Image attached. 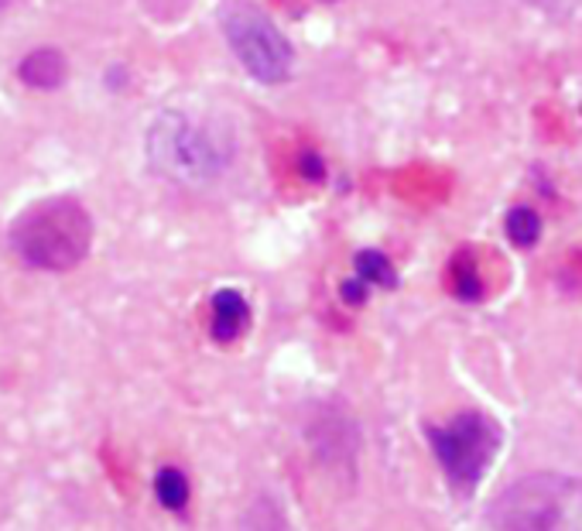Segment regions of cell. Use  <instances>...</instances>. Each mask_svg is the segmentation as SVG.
Wrapping results in <instances>:
<instances>
[{"instance_id":"cell-10","label":"cell","mask_w":582,"mask_h":531,"mask_svg":"<svg viewBox=\"0 0 582 531\" xmlns=\"http://www.w3.org/2000/svg\"><path fill=\"white\" fill-rule=\"evenodd\" d=\"M357 278H364L367 285H384V288L397 285L394 268H391V261L381 255V250H360V255H357Z\"/></svg>"},{"instance_id":"cell-1","label":"cell","mask_w":582,"mask_h":531,"mask_svg":"<svg viewBox=\"0 0 582 531\" xmlns=\"http://www.w3.org/2000/svg\"><path fill=\"white\" fill-rule=\"evenodd\" d=\"M11 250L35 271H72L93 247V216L75 196H48L21 210L11 223Z\"/></svg>"},{"instance_id":"cell-12","label":"cell","mask_w":582,"mask_h":531,"mask_svg":"<svg viewBox=\"0 0 582 531\" xmlns=\"http://www.w3.org/2000/svg\"><path fill=\"white\" fill-rule=\"evenodd\" d=\"M343 298L349 302V306H360V302L367 298V282H364V278H349V282H343Z\"/></svg>"},{"instance_id":"cell-11","label":"cell","mask_w":582,"mask_h":531,"mask_svg":"<svg viewBox=\"0 0 582 531\" xmlns=\"http://www.w3.org/2000/svg\"><path fill=\"white\" fill-rule=\"evenodd\" d=\"M452 288H455V295L466 298V302H476L479 295H484V282H479V271H476L470 255H455V261H452Z\"/></svg>"},{"instance_id":"cell-7","label":"cell","mask_w":582,"mask_h":531,"mask_svg":"<svg viewBox=\"0 0 582 531\" xmlns=\"http://www.w3.org/2000/svg\"><path fill=\"white\" fill-rule=\"evenodd\" d=\"M66 72H69V66L56 48H35V52H28L17 66L21 83L32 86V90H45V93L59 90L66 83Z\"/></svg>"},{"instance_id":"cell-2","label":"cell","mask_w":582,"mask_h":531,"mask_svg":"<svg viewBox=\"0 0 582 531\" xmlns=\"http://www.w3.org/2000/svg\"><path fill=\"white\" fill-rule=\"evenodd\" d=\"M494 531H582V480L569 473H527L490 508Z\"/></svg>"},{"instance_id":"cell-8","label":"cell","mask_w":582,"mask_h":531,"mask_svg":"<svg viewBox=\"0 0 582 531\" xmlns=\"http://www.w3.org/2000/svg\"><path fill=\"white\" fill-rule=\"evenodd\" d=\"M189 476L179 467H162L155 473V497L162 500V508L168 511H186L189 504Z\"/></svg>"},{"instance_id":"cell-4","label":"cell","mask_w":582,"mask_h":531,"mask_svg":"<svg viewBox=\"0 0 582 531\" xmlns=\"http://www.w3.org/2000/svg\"><path fill=\"white\" fill-rule=\"evenodd\" d=\"M219 28L230 42L234 56L258 83H285L295 66V52L277 24L250 0H226L219 8Z\"/></svg>"},{"instance_id":"cell-5","label":"cell","mask_w":582,"mask_h":531,"mask_svg":"<svg viewBox=\"0 0 582 531\" xmlns=\"http://www.w3.org/2000/svg\"><path fill=\"white\" fill-rule=\"evenodd\" d=\"M428 442H432V452L449 484L466 494L487 476L494 457L500 452L503 433L487 412L470 409L439 428H428Z\"/></svg>"},{"instance_id":"cell-13","label":"cell","mask_w":582,"mask_h":531,"mask_svg":"<svg viewBox=\"0 0 582 531\" xmlns=\"http://www.w3.org/2000/svg\"><path fill=\"white\" fill-rule=\"evenodd\" d=\"M301 172H309L312 182H319L322 175H325V168H322V162H319L316 151H306V155H301Z\"/></svg>"},{"instance_id":"cell-6","label":"cell","mask_w":582,"mask_h":531,"mask_svg":"<svg viewBox=\"0 0 582 531\" xmlns=\"http://www.w3.org/2000/svg\"><path fill=\"white\" fill-rule=\"evenodd\" d=\"M250 326V306L247 298L237 288H219L213 295V340L216 343H234L244 337V330Z\"/></svg>"},{"instance_id":"cell-9","label":"cell","mask_w":582,"mask_h":531,"mask_svg":"<svg viewBox=\"0 0 582 531\" xmlns=\"http://www.w3.org/2000/svg\"><path fill=\"white\" fill-rule=\"evenodd\" d=\"M508 237L518 247H535L538 237H542V216L531 206H514L508 213Z\"/></svg>"},{"instance_id":"cell-3","label":"cell","mask_w":582,"mask_h":531,"mask_svg":"<svg viewBox=\"0 0 582 531\" xmlns=\"http://www.w3.org/2000/svg\"><path fill=\"white\" fill-rule=\"evenodd\" d=\"M147 162L171 182L202 186V182H213L226 168L230 148L206 123H199L179 110H165L147 128Z\"/></svg>"}]
</instances>
